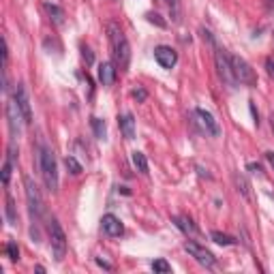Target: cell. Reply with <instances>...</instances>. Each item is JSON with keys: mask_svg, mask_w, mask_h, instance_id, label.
Masks as SVG:
<instances>
[{"mask_svg": "<svg viewBox=\"0 0 274 274\" xmlns=\"http://www.w3.org/2000/svg\"><path fill=\"white\" fill-rule=\"evenodd\" d=\"M5 212H7V221L11 225H18V212H15V204L11 197H7V206H5Z\"/></svg>", "mask_w": 274, "mask_h": 274, "instance_id": "obj_21", "label": "cell"}, {"mask_svg": "<svg viewBox=\"0 0 274 274\" xmlns=\"http://www.w3.org/2000/svg\"><path fill=\"white\" fill-rule=\"evenodd\" d=\"M233 184H236V189H238V193L242 195L244 199H251V184H248V180L244 178L242 174H233Z\"/></svg>", "mask_w": 274, "mask_h": 274, "instance_id": "obj_15", "label": "cell"}, {"mask_svg": "<svg viewBox=\"0 0 274 274\" xmlns=\"http://www.w3.org/2000/svg\"><path fill=\"white\" fill-rule=\"evenodd\" d=\"M167 5H169V11H172V18H174V22H180L182 18H180V0H167Z\"/></svg>", "mask_w": 274, "mask_h": 274, "instance_id": "obj_24", "label": "cell"}, {"mask_svg": "<svg viewBox=\"0 0 274 274\" xmlns=\"http://www.w3.org/2000/svg\"><path fill=\"white\" fill-rule=\"evenodd\" d=\"M231 67H233V75H236L238 84H244L248 88H255L257 86L255 71H253V67L244 58H240V56H231Z\"/></svg>", "mask_w": 274, "mask_h": 274, "instance_id": "obj_5", "label": "cell"}, {"mask_svg": "<svg viewBox=\"0 0 274 274\" xmlns=\"http://www.w3.org/2000/svg\"><path fill=\"white\" fill-rule=\"evenodd\" d=\"M210 238L214 240L216 244H223V246H231V244H236V238L227 236V233H221V231H210Z\"/></svg>", "mask_w": 274, "mask_h": 274, "instance_id": "obj_20", "label": "cell"}, {"mask_svg": "<svg viewBox=\"0 0 274 274\" xmlns=\"http://www.w3.org/2000/svg\"><path fill=\"white\" fill-rule=\"evenodd\" d=\"M64 165H67V169H69V172L73 174V176L82 174V163H79L75 157H67V159H64Z\"/></svg>", "mask_w": 274, "mask_h": 274, "instance_id": "obj_22", "label": "cell"}, {"mask_svg": "<svg viewBox=\"0 0 274 274\" xmlns=\"http://www.w3.org/2000/svg\"><path fill=\"white\" fill-rule=\"evenodd\" d=\"M11 167H13V163L9 159L5 161V165H3V184H9V178H11Z\"/></svg>", "mask_w": 274, "mask_h": 274, "instance_id": "obj_27", "label": "cell"}, {"mask_svg": "<svg viewBox=\"0 0 274 274\" xmlns=\"http://www.w3.org/2000/svg\"><path fill=\"white\" fill-rule=\"evenodd\" d=\"M270 126H272V131H274V114L270 116Z\"/></svg>", "mask_w": 274, "mask_h": 274, "instance_id": "obj_36", "label": "cell"}, {"mask_svg": "<svg viewBox=\"0 0 274 274\" xmlns=\"http://www.w3.org/2000/svg\"><path fill=\"white\" fill-rule=\"evenodd\" d=\"M50 244H52V253L56 261H62L64 255H67V236L60 227V223L52 219L50 221Z\"/></svg>", "mask_w": 274, "mask_h": 274, "instance_id": "obj_4", "label": "cell"}, {"mask_svg": "<svg viewBox=\"0 0 274 274\" xmlns=\"http://www.w3.org/2000/svg\"><path fill=\"white\" fill-rule=\"evenodd\" d=\"M15 105H18L20 114L24 118V124H32V107H30V99H28V92L24 84L15 86Z\"/></svg>", "mask_w": 274, "mask_h": 274, "instance_id": "obj_8", "label": "cell"}, {"mask_svg": "<svg viewBox=\"0 0 274 274\" xmlns=\"http://www.w3.org/2000/svg\"><path fill=\"white\" fill-rule=\"evenodd\" d=\"M118 124H120V131H122L124 140H133L135 137V118H133V114L118 116Z\"/></svg>", "mask_w": 274, "mask_h": 274, "instance_id": "obj_14", "label": "cell"}, {"mask_svg": "<svg viewBox=\"0 0 274 274\" xmlns=\"http://www.w3.org/2000/svg\"><path fill=\"white\" fill-rule=\"evenodd\" d=\"M248 169H251L253 174H261V165H257V163H248Z\"/></svg>", "mask_w": 274, "mask_h": 274, "instance_id": "obj_32", "label": "cell"}, {"mask_svg": "<svg viewBox=\"0 0 274 274\" xmlns=\"http://www.w3.org/2000/svg\"><path fill=\"white\" fill-rule=\"evenodd\" d=\"M184 251H187L191 257H195V261L197 263H201V265H206V268H214L216 265V257L208 251V248H204V246H199L197 242H189L184 244Z\"/></svg>", "mask_w": 274, "mask_h": 274, "instance_id": "obj_7", "label": "cell"}, {"mask_svg": "<svg viewBox=\"0 0 274 274\" xmlns=\"http://www.w3.org/2000/svg\"><path fill=\"white\" fill-rule=\"evenodd\" d=\"M107 32H109V43H111V50H114L116 64L120 69H126L128 62H131V47H128L126 37L122 35V28H120L116 22H109Z\"/></svg>", "mask_w": 274, "mask_h": 274, "instance_id": "obj_1", "label": "cell"}, {"mask_svg": "<svg viewBox=\"0 0 274 274\" xmlns=\"http://www.w3.org/2000/svg\"><path fill=\"white\" fill-rule=\"evenodd\" d=\"M265 69H268V75L274 77V58H268V60H265Z\"/></svg>", "mask_w": 274, "mask_h": 274, "instance_id": "obj_30", "label": "cell"}, {"mask_svg": "<svg viewBox=\"0 0 274 274\" xmlns=\"http://www.w3.org/2000/svg\"><path fill=\"white\" fill-rule=\"evenodd\" d=\"M99 82L105 88L114 86V82H116V67L111 62H101L99 64Z\"/></svg>", "mask_w": 274, "mask_h": 274, "instance_id": "obj_13", "label": "cell"}, {"mask_svg": "<svg viewBox=\"0 0 274 274\" xmlns=\"http://www.w3.org/2000/svg\"><path fill=\"white\" fill-rule=\"evenodd\" d=\"M7 120H9V131H11V137L15 140V137L20 135V131H22L20 120L24 122V118H22L20 109H18V105H15L13 101H11V103H7Z\"/></svg>", "mask_w": 274, "mask_h": 274, "instance_id": "obj_11", "label": "cell"}, {"mask_svg": "<svg viewBox=\"0 0 274 274\" xmlns=\"http://www.w3.org/2000/svg\"><path fill=\"white\" fill-rule=\"evenodd\" d=\"M152 270L155 272H172V265L165 259H157V261H152Z\"/></svg>", "mask_w": 274, "mask_h": 274, "instance_id": "obj_26", "label": "cell"}, {"mask_svg": "<svg viewBox=\"0 0 274 274\" xmlns=\"http://www.w3.org/2000/svg\"><path fill=\"white\" fill-rule=\"evenodd\" d=\"M45 11H47V15H50V20L56 24V26H62V24H64V11L60 9L58 5L45 3Z\"/></svg>", "mask_w": 274, "mask_h": 274, "instance_id": "obj_17", "label": "cell"}, {"mask_svg": "<svg viewBox=\"0 0 274 274\" xmlns=\"http://www.w3.org/2000/svg\"><path fill=\"white\" fill-rule=\"evenodd\" d=\"M96 263L101 265V268H105V270H111V263H107V261H103V259H96Z\"/></svg>", "mask_w": 274, "mask_h": 274, "instance_id": "obj_34", "label": "cell"}, {"mask_svg": "<svg viewBox=\"0 0 274 274\" xmlns=\"http://www.w3.org/2000/svg\"><path fill=\"white\" fill-rule=\"evenodd\" d=\"M265 7H268V11H274V0H265Z\"/></svg>", "mask_w": 274, "mask_h": 274, "instance_id": "obj_35", "label": "cell"}, {"mask_svg": "<svg viewBox=\"0 0 274 274\" xmlns=\"http://www.w3.org/2000/svg\"><path fill=\"white\" fill-rule=\"evenodd\" d=\"M146 20L150 22V24H155V26H159V28H167V22L161 18L159 13H155V11H150V13H146Z\"/></svg>", "mask_w": 274, "mask_h": 274, "instance_id": "obj_23", "label": "cell"}, {"mask_svg": "<svg viewBox=\"0 0 274 274\" xmlns=\"http://www.w3.org/2000/svg\"><path fill=\"white\" fill-rule=\"evenodd\" d=\"M265 159H268V163H270V167L274 169V152H272V150H268V152H265Z\"/></svg>", "mask_w": 274, "mask_h": 274, "instance_id": "obj_33", "label": "cell"}, {"mask_svg": "<svg viewBox=\"0 0 274 274\" xmlns=\"http://www.w3.org/2000/svg\"><path fill=\"white\" fill-rule=\"evenodd\" d=\"M101 227L111 238H118V236H122V233H124V225L120 223V219H118V216H114V214H105V216H103V219H101Z\"/></svg>", "mask_w": 274, "mask_h": 274, "instance_id": "obj_12", "label": "cell"}, {"mask_svg": "<svg viewBox=\"0 0 274 274\" xmlns=\"http://www.w3.org/2000/svg\"><path fill=\"white\" fill-rule=\"evenodd\" d=\"M82 58L86 60V64H92L94 62V56L90 52V47H82Z\"/></svg>", "mask_w": 274, "mask_h": 274, "instance_id": "obj_28", "label": "cell"}, {"mask_svg": "<svg viewBox=\"0 0 274 274\" xmlns=\"http://www.w3.org/2000/svg\"><path fill=\"white\" fill-rule=\"evenodd\" d=\"M195 116L199 118L197 122L201 124V128L208 133V135H212V137H216L221 133V128H219V122L214 120V116L210 114V111H206V109H195Z\"/></svg>", "mask_w": 274, "mask_h": 274, "instance_id": "obj_10", "label": "cell"}, {"mask_svg": "<svg viewBox=\"0 0 274 274\" xmlns=\"http://www.w3.org/2000/svg\"><path fill=\"white\" fill-rule=\"evenodd\" d=\"M133 96H135L137 101H146V96H148V94H146V90H144V88H140V90H135V92H133Z\"/></svg>", "mask_w": 274, "mask_h": 274, "instance_id": "obj_29", "label": "cell"}, {"mask_svg": "<svg viewBox=\"0 0 274 274\" xmlns=\"http://www.w3.org/2000/svg\"><path fill=\"white\" fill-rule=\"evenodd\" d=\"M174 225H176V227H178L180 231H184V233H197L199 229H197V225L195 223H193L191 219H189V216H174Z\"/></svg>", "mask_w": 274, "mask_h": 274, "instance_id": "obj_16", "label": "cell"}, {"mask_svg": "<svg viewBox=\"0 0 274 274\" xmlns=\"http://www.w3.org/2000/svg\"><path fill=\"white\" fill-rule=\"evenodd\" d=\"M214 64H216V73H219V79L229 88V90H233V88L238 86V79H236V75H233L231 56L225 54V50H221V47H216Z\"/></svg>", "mask_w": 274, "mask_h": 274, "instance_id": "obj_3", "label": "cell"}, {"mask_svg": "<svg viewBox=\"0 0 274 274\" xmlns=\"http://www.w3.org/2000/svg\"><path fill=\"white\" fill-rule=\"evenodd\" d=\"M90 124H92L94 135L99 137V140H105V137H107V124H105V120L92 116V118H90Z\"/></svg>", "mask_w": 274, "mask_h": 274, "instance_id": "obj_18", "label": "cell"}, {"mask_svg": "<svg viewBox=\"0 0 274 274\" xmlns=\"http://www.w3.org/2000/svg\"><path fill=\"white\" fill-rule=\"evenodd\" d=\"M39 167H41V176L45 187L52 193L58 191V165H56V157L52 148H47L45 144H39Z\"/></svg>", "mask_w": 274, "mask_h": 274, "instance_id": "obj_2", "label": "cell"}, {"mask_svg": "<svg viewBox=\"0 0 274 274\" xmlns=\"http://www.w3.org/2000/svg\"><path fill=\"white\" fill-rule=\"evenodd\" d=\"M24 187H26V201H28V210H30V216L35 221L41 219L43 214V199H41V193H39L37 184L32 182L30 176L24 178Z\"/></svg>", "mask_w": 274, "mask_h": 274, "instance_id": "obj_6", "label": "cell"}, {"mask_svg": "<svg viewBox=\"0 0 274 274\" xmlns=\"http://www.w3.org/2000/svg\"><path fill=\"white\" fill-rule=\"evenodd\" d=\"M5 251H7V255H9V259H13V261L20 259V248H18V244H15V242H7Z\"/></svg>", "mask_w": 274, "mask_h": 274, "instance_id": "obj_25", "label": "cell"}, {"mask_svg": "<svg viewBox=\"0 0 274 274\" xmlns=\"http://www.w3.org/2000/svg\"><path fill=\"white\" fill-rule=\"evenodd\" d=\"M155 60L163 69H172V67H176V62H178V54L169 45H159V47H155Z\"/></svg>", "mask_w": 274, "mask_h": 274, "instance_id": "obj_9", "label": "cell"}, {"mask_svg": "<svg viewBox=\"0 0 274 274\" xmlns=\"http://www.w3.org/2000/svg\"><path fill=\"white\" fill-rule=\"evenodd\" d=\"M133 165H135V169L137 172H142V174H148V161H146V155L144 152H133Z\"/></svg>", "mask_w": 274, "mask_h": 274, "instance_id": "obj_19", "label": "cell"}, {"mask_svg": "<svg viewBox=\"0 0 274 274\" xmlns=\"http://www.w3.org/2000/svg\"><path fill=\"white\" fill-rule=\"evenodd\" d=\"M248 107H251V114H253V118H255V124H259V114H257V109H255V103L248 101Z\"/></svg>", "mask_w": 274, "mask_h": 274, "instance_id": "obj_31", "label": "cell"}]
</instances>
